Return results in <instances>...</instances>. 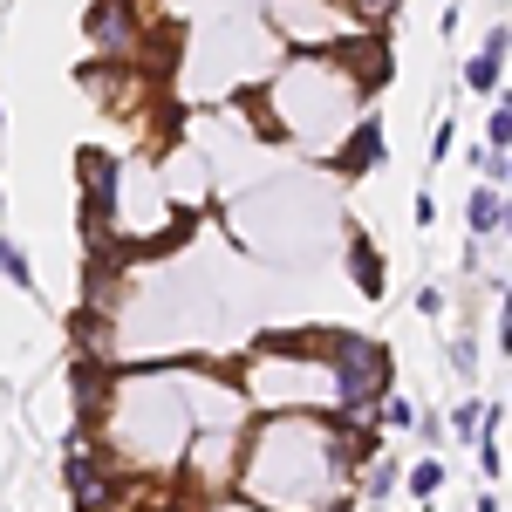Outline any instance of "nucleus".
I'll return each mask as SVG.
<instances>
[{
	"mask_svg": "<svg viewBox=\"0 0 512 512\" xmlns=\"http://www.w3.org/2000/svg\"><path fill=\"white\" fill-rule=\"evenodd\" d=\"M383 424H390V431H403V424H417V417H410V403H396V396H390V403H383Z\"/></svg>",
	"mask_w": 512,
	"mask_h": 512,
	"instance_id": "ddd939ff",
	"label": "nucleus"
},
{
	"mask_svg": "<svg viewBox=\"0 0 512 512\" xmlns=\"http://www.w3.org/2000/svg\"><path fill=\"white\" fill-rule=\"evenodd\" d=\"M219 512H267V506H239V499H233V506H219Z\"/></svg>",
	"mask_w": 512,
	"mask_h": 512,
	"instance_id": "4468645a",
	"label": "nucleus"
},
{
	"mask_svg": "<svg viewBox=\"0 0 512 512\" xmlns=\"http://www.w3.org/2000/svg\"><path fill=\"white\" fill-rule=\"evenodd\" d=\"M512 144V110H506V96H492V123H485V151H506Z\"/></svg>",
	"mask_w": 512,
	"mask_h": 512,
	"instance_id": "1a4fd4ad",
	"label": "nucleus"
},
{
	"mask_svg": "<svg viewBox=\"0 0 512 512\" xmlns=\"http://www.w3.org/2000/svg\"><path fill=\"white\" fill-rule=\"evenodd\" d=\"M349 14H355V21H390L396 0H349Z\"/></svg>",
	"mask_w": 512,
	"mask_h": 512,
	"instance_id": "9b49d317",
	"label": "nucleus"
},
{
	"mask_svg": "<svg viewBox=\"0 0 512 512\" xmlns=\"http://www.w3.org/2000/svg\"><path fill=\"white\" fill-rule=\"evenodd\" d=\"M0 274L14 280V287H35V267H28V253H21V246H14L7 233H0Z\"/></svg>",
	"mask_w": 512,
	"mask_h": 512,
	"instance_id": "6e6552de",
	"label": "nucleus"
},
{
	"mask_svg": "<svg viewBox=\"0 0 512 512\" xmlns=\"http://www.w3.org/2000/svg\"><path fill=\"white\" fill-rule=\"evenodd\" d=\"M280 28H287V41H301V48H349V41H362V28L369 21H355L349 7H335V0H274L267 7Z\"/></svg>",
	"mask_w": 512,
	"mask_h": 512,
	"instance_id": "f03ea898",
	"label": "nucleus"
},
{
	"mask_svg": "<svg viewBox=\"0 0 512 512\" xmlns=\"http://www.w3.org/2000/svg\"><path fill=\"white\" fill-rule=\"evenodd\" d=\"M362 164H383V117H362L342 151V171H362Z\"/></svg>",
	"mask_w": 512,
	"mask_h": 512,
	"instance_id": "39448f33",
	"label": "nucleus"
},
{
	"mask_svg": "<svg viewBox=\"0 0 512 512\" xmlns=\"http://www.w3.org/2000/svg\"><path fill=\"white\" fill-rule=\"evenodd\" d=\"M321 349L335 355L328 369H335V396H342V410H369L376 396L390 390V355L376 349V342H362V335H328Z\"/></svg>",
	"mask_w": 512,
	"mask_h": 512,
	"instance_id": "f257e3e1",
	"label": "nucleus"
},
{
	"mask_svg": "<svg viewBox=\"0 0 512 512\" xmlns=\"http://www.w3.org/2000/svg\"><path fill=\"white\" fill-rule=\"evenodd\" d=\"M465 219H472L478 239L499 233V226H506V192H499V185H478V198H472V212H465Z\"/></svg>",
	"mask_w": 512,
	"mask_h": 512,
	"instance_id": "423d86ee",
	"label": "nucleus"
},
{
	"mask_svg": "<svg viewBox=\"0 0 512 512\" xmlns=\"http://www.w3.org/2000/svg\"><path fill=\"white\" fill-rule=\"evenodd\" d=\"M349 274H355V287H362V294H383V260L369 253V239H362V233L349 239Z\"/></svg>",
	"mask_w": 512,
	"mask_h": 512,
	"instance_id": "0eeeda50",
	"label": "nucleus"
},
{
	"mask_svg": "<svg viewBox=\"0 0 512 512\" xmlns=\"http://www.w3.org/2000/svg\"><path fill=\"white\" fill-rule=\"evenodd\" d=\"M465 89L472 96H506V28H492L485 48L465 62Z\"/></svg>",
	"mask_w": 512,
	"mask_h": 512,
	"instance_id": "20e7f679",
	"label": "nucleus"
},
{
	"mask_svg": "<svg viewBox=\"0 0 512 512\" xmlns=\"http://www.w3.org/2000/svg\"><path fill=\"white\" fill-rule=\"evenodd\" d=\"M396 485V465L390 458H376V465H369V492H376V499H383V492H390Z\"/></svg>",
	"mask_w": 512,
	"mask_h": 512,
	"instance_id": "f8f14e48",
	"label": "nucleus"
},
{
	"mask_svg": "<svg viewBox=\"0 0 512 512\" xmlns=\"http://www.w3.org/2000/svg\"><path fill=\"white\" fill-rule=\"evenodd\" d=\"M82 28H89V48H96L103 62H137V69H151V55H158V48L144 41L151 28L137 21V7H130V0H96Z\"/></svg>",
	"mask_w": 512,
	"mask_h": 512,
	"instance_id": "7ed1b4c3",
	"label": "nucleus"
},
{
	"mask_svg": "<svg viewBox=\"0 0 512 512\" xmlns=\"http://www.w3.org/2000/svg\"><path fill=\"white\" fill-rule=\"evenodd\" d=\"M0 205H7V185H0Z\"/></svg>",
	"mask_w": 512,
	"mask_h": 512,
	"instance_id": "2eb2a0df",
	"label": "nucleus"
},
{
	"mask_svg": "<svg viewBox=\"0 0 512 512\" xmlns=\"http://www.w3.org/2000/svg\"><path fill=\"white\" fill-rule=\"evenodd\" d=\"M410 492H417V499H437V492H444V465H437V458L410 465Z\"/></svg>",
	"mask_w": 512,
	"mask_h": 512,
	"instance_id": "9d476101",
	"label": "nucleus"
}]
</instances>
